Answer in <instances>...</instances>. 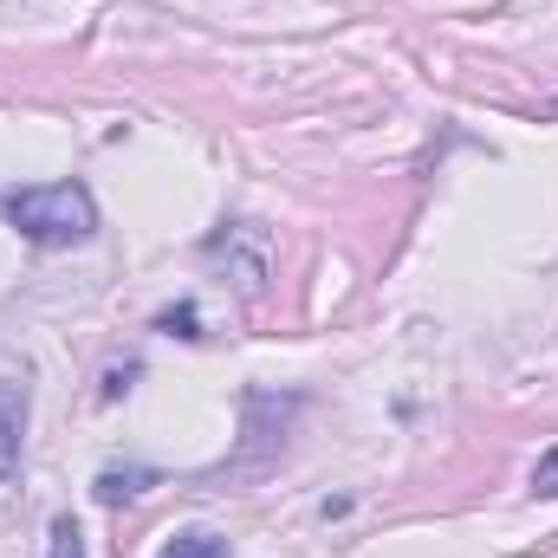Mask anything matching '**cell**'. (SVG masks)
Segmentation results:
<instances>
[{
	"mask_svg": "<svg viewBox=\"0 0 558 558\" xmlns=\"http://www.w3.org/2000/svg\"><path fill=\"white\" fill-rule=\"evenodd\" d=\"M46 558H85V533H78V520H72V513H59V520H52V546H46Z\"/></svg>",
	"mask_w": 558,
	"mask_h": 558,
	"instance_id": "cell-5",
	"label": "cell"
},
{
	"mask_svg": "<svg viewBox=\"0 0 558 558\" xmlns=\"http://www.w3.org/2000/svg\"><path fill=\"white\" fill-rule=\"evenodd\" d=\"M533 487H539L546 500H558V448H546V454H539V468H533Z\"/></svg>",
	"mask_w": 558,
	"mask_h": 558,
	"instance_id": "cell-6",
	"label": "cell"
},
{
	"mask_svg": "<svg viewBox=\"0 0 558 558\" xmlns=\"http://www.w3.org/2000/svg\"><path fill=\"white\" fill-rule=\"evenodd\" d=\"M26 416H33V384H26V377H0V487L20 481V461H26Z\"/></svg>",
	"mask_w": 558,
	"mask_h": 558,
	"instance_id": "cell-2",
	"label": "cell"
},
{
	"mask_svg": "<svg viewBox=\"0 0 558 558\" xmlns=\"http://www.w3.org/2000/svg\"><path fill=\"white\" fill-rule=\"evenodd\" d=\"M156 558H234V553H228V539H221V533H202V526H195V533L162 539V553H156Z\"/></svg>",
	"mask_w": 558,
	"mask_h": 558,
	"instance_id": "cell-3",
	"label": "cell"
},
{
	"mask_svg": "<svg viewBox=\"0 0 558 558\" xmlns=\"http://www.w3.org/2000/svg\"><path fill=\"white\" fill-rule=\"evenodd\" d=\"M143 487H149V474H137V468H131V474H98V500H105V507H118V500H137Z\"/></svg>",
	"mask_w": 558,
	"mask_h": 558,
	"instance_id": "cell-4",
	"label": "cell"
},
{
	"mask_svg": "<svg viewBox=\"0 0 558 558\" xmlns=\"http://www.w3.org/2000/svg\"><path fill=\"white\" fill-rule=\"evenodd\" d=\"M0 215L20 228V241L33 247H78L98 234V202L85 182H39V189H13L0 195Z\"/></svg>",
	"mask_w": 558,
	"mask_h": 558,
	"instance_id": "cell-1",
	"label": "cell"
},
{
	"mask_svg": "<svg viewBox=\"0 0 558 558\" xmlns=\"http://www.w3.org/2000/svg\"><path fill=\"white\" fill-rule=\"evenodd\" d=\"M156 325H162V331H182V338H195V312H189V305H182V312H162Z\"/></svg>",
	"mask_w": 558,
	"mask_h": 558,
	"instance_id": "cell-7",
	"label": "cell"
}]
</instances>
